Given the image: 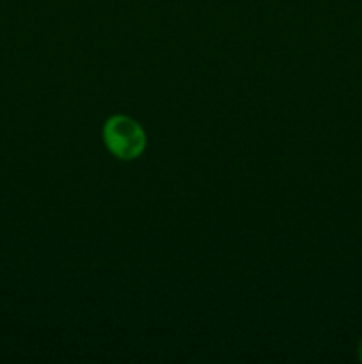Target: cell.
I'll list each match as a JSON object with an SVG mask.
<instances>
[{
  "label": "cell",
  "mask_w": 362,
  "mask_h": 364,
  "mask_svg": "<svg viewBox=\"0 0 362 364\" xmlns=\"http://www.w3.org/2000/svg\"><path fill=\"white\" fill-rule=\"evenodd\" d=\"M103 139L106 148L117 159L131 160L144 151V130L128 116H114L103 128Z\"/></svg>",
  "instance_id": "1"
},
{
  "label": "cell",
  "mask_w": 362,
  "mask_h": 364,
  "mask_svg": "<svg viewBox=\"0 0 362 364\" xmlns=\"http://www.w3.org/2000/svg\"><path fill=\"white\" fill-rule=\"evenodd\" d=\"M358 352H361V358H362V341H361V347H358Z\"/></svg>",
  "instance_id": "2"
}]
</instances>
